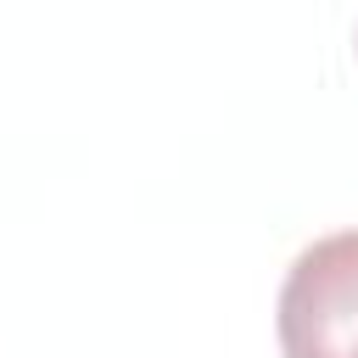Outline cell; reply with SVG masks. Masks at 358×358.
<instances>
[{
	"instance_id": "obj_1",
	"label": "cell",
	"mask_w": 358,
	"mask_h": 358,
	"mask_svg": "<svg viewBox=\"0 0 358 358\" xmlns=\"http://www.w3.org/2000/svg\"><path fill=\"white\" fill-rule=\"evenodd\" d=\"M285 358H358V229L296 252L280 285Z\"/></svg>"
}]
</instances>
